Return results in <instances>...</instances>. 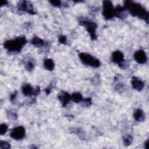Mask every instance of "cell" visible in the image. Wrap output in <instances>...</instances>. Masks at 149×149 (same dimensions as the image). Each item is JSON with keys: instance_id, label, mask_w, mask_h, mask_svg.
Masks as SVG:
<instances>
[{"instance_id": "obj_17", "label": "cell", "mask_w": 149, "mask_h": 149, "mask_svg": "<svg viewBox=\"0 0 149 149\" xmlns=\"http://www.w3.org/2000/svg\"><path fill=\"white\" fill-rule=\"evenodd\" d=\"M24 66H25L26 69L27 70H31L34 69V66H35V63H34V61L32 59L28 58L24 62Z\"/></svg>"}, {"instance_id": "obj_25", "label": "cell", "mask_w": 149, "mask_h": 149, "mask_svg": "<svg viewBox=\"0 0 149 149\" xmlns=\"http://www.w3.org/2000/svg\"><path fill=\"white\" fill-rule=\"evenodd\" d=\"M6 3H7V1H2L1 5V6H2V5H5Z\"/></svg>"}, {"instance_id": "obj_3", "label": "cell", "mask_w": 149, "mask_h": 149, "mask_svg": "<svg viewBox=\"0 0 149 149\" xmlns=\"http://www.w3.org/2000/svg\"><path fill=\"white\" fill-rule=\"evenodd\" d=\"M79 58L83 63L93 68H98L100 66V61L91 55L84 52L80 53Z\"/></svg>"}, {"instance_id": "obj_1", "label": "cell", "mask_w": 149, "mask_h": 149, "mask_svg": "<svg viewBox=\"0 0 149 149\" xmlns=\"http://www.w3.org/2000/svg\"><path fill=\"white\" fill-rule=\"evenodd\" d=\"M124 7L132 15L137 16L148 22V13L140 4L133 1H126L125 2Z\"/></svg>"}, {"instance_id": "obj_8", "label": "cell", "mask_w": 149, "mask_h": 149, "mask_svg": "<svg viewBox=\"0 0 149 149\" xmlns=\"http://www.w3.org/2000/svg\"><path fill=\"white\" fill-rule=\"evenodd\" d=\"M134 58L139 63H144L147 61V56L143 50L140 49L137 51L134 54Z\"/></svg>"}, {"instance_id": "obj_12", "label": "cell", "mask_w": 149, "mask_h": 149, "mask_svg": "<svg viewBox=\"0 0 149 149\" xmlns=\"http://www.w3.org/2000/svg\"><path fill=\"white\" fill-rule=\"evenodd\" d=\"M34 90L30 84H24L22 88L23 94L26 96H31L34 95Z\"/></svg>"}, {"instance_id": "obj_4", "label": "cell", "mask_w": 149, "mask_h": 149, "mask_svg": "<svg viewBox=\"0 0 149 149\" xmlns=\"http://www.w3.org/2000/svg\"><path fill=\"white\" fill-rule=\"evenodd\" d=\"M80 23L83 25L88 33L90 34L91 38L93 40H95L97 37L96 36V29L97 27V24L93 22H91L85 19H82L80 20Z\"/></svg>"}, {"instance_id": "obj_14", "label": "cell", "mask_w": 149, "mask_h": 149, "mask_svg": "<svg viewBox=\"0 0 149 149\" xmlns=\"http://www.w3.org/2000/svg\"><path fill=\"white\" fill-rule=\"evenodd\" d=\"M44 68L48 70H52L55 67V63L51 59H45L44 61Z\"/></svg>"}, {"instance_id": "obj_15", "label": "cell", "mask_w": 149, "mask_h": 149, "mask_svg": "<svg viewBox=\"0 0 149 149\" xmlns=\"http://www.w3.org/2000/svg\"><path fill=\"white\" fill-rule=\"evenodd\" d=\"M71 100L76 103L83 101V98L80 93H73L71 95Z\"/></svg>"}, {"instance_id": "obj_2", "label": "cell", "mask_w": 149, "mask_h": 149, "mask_svg": "<svg viewBox=\"0 0 149 149\" xmlns=\"http://www.w3.org/2000/svg\"><path fill=\"white\" fill-rule=\"evenodd\" d=\"M26 42L27 41L24 37H18L4 42L3 47L8 51L18 52L22 50Z\"/></svg>"}, {"instance_id": "obj_24", "label": "cell", "mask_w": 149, "mask_h": 149, "mask_svg": "<svg viewBox=\"0 0 149 149\" xmlns=\"http://www.w3.org/2000/svg\"><path fill=\"white\" fill-rule=\"evenodd\" d=\"M16 94H17V93H13V94H12L10 95V101H14V100H15V98H16Z\"/></svg>"}, {"instance_id": "obj_13", "label": "cell", "mask_w": 149, "mask_h": 149, "mask_svg": "<svg viewBox=\"0 0 149 149\" xmlns=\"http://www.w3.org/2000/svg\"><path fill=\"white\" fill-rule=\"evenodd\" d=\"M134 118L138 122H141L144 119V113L141 109H137L133 115Z\"/></svg>"}, {"instance_id": "obj_7", "label": "cell", "mask_w": 149, "mask_h": 149, "mask_svg": "<svg viewBox=\"0 0 149 149\" xmlns=\"http://www.w3.org/2000/svg\"><path fill=\"white\" fill-rule=\"evenodd\" d=\"M18 8L19 10L29 12L31 14H34L35 12L33 5L27 1H22L18 4Z\"/></svg>"}, {"instance_id": "obj_18", "label": "cell", "mask_w": 149, "mask_h": 149, "mask_svg": "<svg viewBox=\"0 0 149 149\" xmlns=\"http://www.w3.org/2000/svg\"><path fill=\"white\" fill-rule=\"evenodd\" d=\"M123 141L125 146H129L132 144L133 141V138L132 136H130V134H126L125 136H123Z\"/></svg>"}, {"instance_id": "obj_11", "label": "cell", "mask_w": 149, "mask_h": 149, "mask_svg": "<svg viewBox=\"0 0 149 149\" xmlns=\"http://www.w3.org/2000/svg\"><path fill=\"white\" fill-rule=\"evenodd\" d=\"M132 87L134 89L137 90L138 91L141 90L144 87V83L139 79H138L136 77H133L132 78V81H131Z\"/></svg>"}, {"instance_id": "obj_21", "label": "cell", "mask_w": 149, "mask_h": 149, "mask_svg": "<svg viewBox=\"0 0 149 149\" xmlns=\"http://www.w3.org/2000/svg\"><path fill=\"white\" fill-rule=\"evenodd\" d=\"M83 101L84 102V104H85L86 106L88 107V106H90V105L91 104V100L90 98H86V99H83Z\"/></svg>"}, {"instance_id": "obj_23", "label": "cell", "mask_w": 149, "mask_h": 149, "mask_svg": "<svg viewBox=\"0 0 149 149\" xmlns=\"http://www.w3.org/2000/svg\"><path fill=\"white\" fill-rule=\"evenodd\" d=\"M59 41L61 43L65 44L66 42V37L65 36H60L59 37Z\"/></svg>"}, {"instance_id": "obj_22", "label": "cell", "mask_w": 149, "mask_h": 149, "mask_svg": "<svg viewBox=\"0 0 149 149\" xmlns=\"http://www.w3.org/2000/svg\"><path fill=\"white\" fill-rule=\"evenodd\" d=\"M50 3L54 6H59L61 4V2L59 1H50Z\"/></svg>"}, {"instance_id": "obj_20", "label": "cell", "mask_w": 149, "mask_h": 149, "mask_svg": "<svg viewBox=\"0 0 149 149\" xmlns=\"http://www.w3.org/2000/svg\"><path fill=\"white\" fill-rule=\"evenodd\" d=\"M10 148V145L9 143L4 141H0V148L2 149H8Z\"/></svg>"}, {"instance_id": "obj_6", "label": "cell", "mask_w": 149, "mask_h": 149, "mask_svg": "<svg viewBox=\"0 0 149 149\" xmlns=\"http://www.w3.org/2000/svg\"><path fill=\"white\" fill-rule=\"evenodd\" d=\"M10 136L13 139L21 140L25 136V129L22 126L16 127L12 130Z\"/></svg>"}, {"instance_id": "obj_5", "label": "cell", "mask_w": 149, "mask_h": 149, "mask_svg": "<svg viewBox=\"0 0 149 149\" xmlns=\"http://www.w3.org/2000/svg\"><path fill=\"white\" fill-rule=\"evenodd\" d=\"M102 15L106 19H111L115 16V8L111 1H104L103 2Z\"/></svg>"}, {"instance_id": "obj_9", "label": "cell", "mask_w": 149, "mask_h": 149, "mask_svg": "<svg viewBox=\"0 0 149 149\" xmlns=\"http://www.w3.org/2000/svg\"><path fill=\"white\" fill-rule=\"evenodd\" d=\"M58 97L63 106H66L71 100V95L67 92L63 91H62L59 93Z\"/></svg>"}, {"instance_id": "obj_16", "label": "cell", "mask_w": 149, "mask_h": 149, "mask_svg": "<svg viewBox=\"0 0 149 149\" xmlns=\"http://www.w3.org/2000/svg\"><path fill=\"white\" fill-rule=\"evenodd\" d=\"M31 44L33 45H34V46L37 47H42L44 45V41L37 37H34L32 40H31Z\"/></svg>"}, {"instance_id": "obj_10", "label": "cell", "mask_w": 149, "mask_h": 149, "mask_svg": "<svg viewBox=\"0 0 149 149\" xmlns=\"http://www.w3.org/2000/svg\"><path fill=\"white\" fill-rule=\"evenodd\" d=\"M112 61L115 63L120 65L124 61V55L120 51H115L112 54Z\"/></svg>"}, {"instance_id": "obj_19", "label": "cell", "mask_w": 149, "mask_h": 149, "mask_svg": "<svg viewBox=\"0 0 149 149\" xmlns=\"http://www.w3.org/2000/svg\"><path fill=\"white\" fill-rule=\"evenodd\" d=\"M8 126L5 123H2L0 126V134L3 135L7 132Z\"/></svg>"}]
</instances>
